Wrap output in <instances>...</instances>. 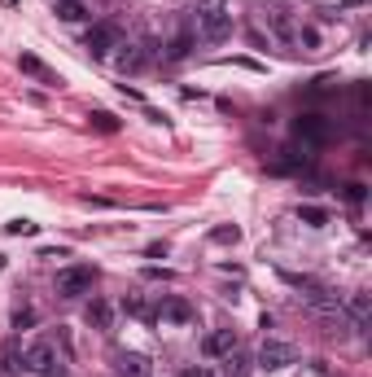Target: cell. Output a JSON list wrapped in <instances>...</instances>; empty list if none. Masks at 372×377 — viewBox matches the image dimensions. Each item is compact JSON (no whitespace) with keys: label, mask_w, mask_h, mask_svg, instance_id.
I'll return each mask as SVG.
<instances>
[{"label":"cell","mask_w":372,"mask_h":377,"mask_svg":"<svg viewBox=\"0 0 372 377\" xmlns=\"http://www.w3.org/2000/svg\"><path fill=\"white\" fill-rule=\"evenodd\" d=\"M57 18L62 22H83L88 18V5H83V0H57Z\"/></svg>","instance_id":"cell-14"},{"label":"cell","mask_w":372,"mask_h":377,"mask_svg":"<svg viewBox=\"0 0 372 377\" xmlns=\"http://www.w3.org/2000/svg\"><path fill=\"white\" fill-rule=\"evenodd\" d=\"M88 119H92V127H97V132H105V136H114V132H118V119H114V114H105V110L88 114Z\"/></svg>","instance_id":"cell-19"},{"label":"cell","mask_w":372,"mask_h":377,"mask_svg":"<svg viewBox=\"0 0 372 377\" xmlns=\"http://www.w3.org/2000/svg\"><path fill=\"white\" fill-rule=\"evenodd\" d=\"M153 321H162V325H188V321H193V303L179 299V294H171V299H162V303H158Z\"/></svg>","instance_id":"cell-6"},{"label":"cell","mask_w":372,"mask_h":377,"mask_svg":"<svg viewBox=\"0 0 372 377\" xmlns=\"http://www.w3.org/2000/svg\"><path fill=\"white\" fill-rule=\"evenodd\" d=\"M27 325H35V312H31V308L14 312V329H27Z\"/></svg>","instance_id":"cell-23"},{"label":"cell","mask_w":372,"mask_h":377,"mask_svg":"<svg viewBox=\"0 0 372 377\" xmlns=\"http://www.w3.org/2000/svg\"><path fill=\"white\" fill-rule=\"evenodd\" d=\"M193 27L206 44H223L232 35V9L228 0H197L193 5Z\"/></svg>","instance_id":"cell-1"},{"label":"cell","mask_w":372,"mask_h":377,"mask_svg":"<svg viewBox=\"0 0 372 377\" xmlns=\"http://www.w3.org/2000/svg\"><path fill=\"white\" fill-rule=\"evenodd\" d=\"M359 5H368V0H338V9H359Z\"/></svg>","instance_id":"cell-25"},{"label":"cell","mask_w":372,"mask_h":377,"mask_svg":"<svg viewBox=\"0 0 372 377\" xmlns=\"http://www.w3.org/2000/svg\"><path fill=\"white\" fill-rule=\"evenodd\" d=\"M149 57H153V44H149V40H140V44H127V49L114 57V66L123 70V75H136V70H145V66H149Z\"/></svg>","instance_id":"cell-7"},{"label":"cell","mask_w":372,"mask_h":377,"mask_svg":"<svg viewBox=\"0 0 372 377\" xmlns=\"http://www.w3.org/2000/svg\"><path fill=\"white\" fill-rule=\"evenodd\" d=\"M22 369L35 373V377L57 373V351H53V343H31L27 351H22Z\"/></svg>","instance_id":"cell-4"},{"label":"cell","mask_w":372,"mask_h":377,"mask_svg":"<svg viewBox=\"0 0 372 377\" xmlns=\"http://www.w3.org/2000/svg\"><path fill=\"white\" fill-rule=\"evenodd\" d=\"M88 321L97 325V329H110V321H114V312H110V303H92L88 308Z\"/></svg>","instance_id":"cell-17"},{"label":"cell","mask_w":372,"mask_h":377,"mask_svg":"<svg viewBox=\"0 0 372 377\" xmlns=\"http://www.w3.org/2000/svg\"><path fill=\"white\" fill-rule=\"evenodd\" d=\"M298 219L311 224V228H324V224H329V211L324 206H298Z\"/></svg>","instance_id":"cell-16"},{"label":"cell","mask_w":372,"mask_h":377,"mask_svg":"<svg viewBox=\"0 0 372 377\" xmlns=\"http://www.w3.org/2000/svg\"><path fill=\"white\" fill-rule=\"evenodd\" d=\"M123 308H127L131 316H140V321H153V308H149V303H140V299H127Z\"/></svg>","instance_id":"cell-20"},{"label":"cell","mask_w":372,"mask_h":377,"mask_svg":"<svg viewBox=\"0 0 372 377\" xmlns=\"http://www.w3.org/2000/svg\"><path fill=\"white\" fill-rule=\"evenodd\" d=\"M92 281H97V272L83 268V263L62 268V272H57V294H62V299H83V294H92Z\"/></svg>","instance_id":"cell-2"},{"label":"cell","mask_w":372,"mask_h":377,"mask_svg":"<svg viewBox=\"0 0 372 377\" xmlns=\"http://www.w3.org/2000/svg\"><path fill=\"white\" fill-rule=\"evenodd\" d=\"M210 241L215 246H232V241H241V228H237V224H223V228L210 233Z\"/></svg>","instance_id":"cell-18"},{"label":"cell","mask_w":372,"mask_h":377,"mask_svg":"<svg viewBox=\"0 0 372 377\" xmlns=\"http://www.w3.org/2000/svg\"><path fill=\"white\" fill-rule=\"evenodd\" d=\"M294 132L303 136V140H311V145H324V140H329V119H320V114H303V119L294 123Z\"/></svg>","instance_id":"cell-9"},{"label":"cell","mask_w":372,"mask_h":377,"mask_svg":"<svg viewBox=\"0 0 372 377\" xmlns=\"http://www.w3.org/2000/svg\"><path fill=\"white\" fill-rule=\"evenodd\" d=\"M259 364H263L267 373H276V369H289V364H298V347H289V343H263Z\"/></svg>","instance_id":"cell-5"},{"label":"cell","mask_w":372,"mask_h":377,"mask_svg":"<svg viewBox=\"0 0 372 377\" xmlns=\"http://www.w3.org/2000/svg\"><path fill=\"white\" fill-rule=\"evenodd\" d=\"M368 316H372V294L368 290H355L351 303H346V321H351V329H364Z\"/></svg>","instance_id":"cell-10"},{"label":"cell","mask_w":372,"mask_h":377,"mask_svg":"<svg viewBox=\"0 0 372 377\" xmlns=\"http://www.w3.org/2000/svg\"><path fill=\"white\" fill-rule=\"evenodd\" d=\"M346 197H351V202L359 206V202H364V184H351V188H346Z\"/></svg>","instance_id":"cell-24"},{"label":"cell","mask_w":372,"mask_h":377,"mask_svg":"<svg viewBox=\"0 0 372 377\" xmlns=\"http://www.w3.org/2000/svg\"><path fill=\"white\" fill-rule=\"evenodd\" d=\"M18 66H22V75H31V79H35V84L62 88V75H57V70H49V66H44L35 53H22V57H18Z\"/></svg>","instance_id":"cell-8"},{"label":"cell","mask_w":372,"mask_h":377,"mask_svg":"<svg viewBox=\"0 0 372 377\" xmlns=\"http://www.w3.org/2000/svg\"><path fill=\"white\" fill-rule=\"evenodd\" d=\"M241 347V338L232 334V329H215V334L206 338V356H215V360H223V356H232V351Z\"/></svg>","instance_id":"cell-11"},{"label":"cell","mask_w":372,"mask_h":377,"mask_svg":"<svg viewBox=\"0 0 372 377\" xmlns=\"http://www.w3.org/2000/svg\"><path fill=\"white\" fill-rule=\"evenodd\" d=\"M9 233H14V237H35V224L31 219H14V224H9Z\"/></svg>","instance_id":"cell-22"},{"label":"cell","mask_w":372,"mask_h":377,"mask_svg":"<svg viewBox=\"0 0 372 377\" xmlns=\"http://www.w3.org/2000/svg\"><path fill=\"white\" fill-rule=\"evenodd\" d=\"M188 377H215L210 369H188Z\"/></svg>","instance_id":"cell-26"},{"label":"cell","mask_w":372,"mask_h":377,"mask_svg":"<svg viewBox=\"0 0 372 377\" xmlns=\"http://www.w3.org/2000/svg\"><path fill=\"white\" fill-rule=\"evenodd\" d=\"M188 49H193V35H175V40H171V49H166V62H184V57H188Z\"/></svg>","instance_id":"cell-15"},{"label":"cell","mask_w":372,"mask_h":377,"mask_svg":"<svg viewBox=\"0 0 372 377\" xmlns=\"http://www.w3.org/2000/svg\"><path fill=\"white\" fill-rule=\"evenodd\" d=\"M153 373V364L145 356H136V351H123L118 356V377H149Z\"/></svg>","instance_id":"cell-12"},{"label":"cell","mask_w":372,"mask_h":377,"mask_svg":"<svg viewBox=\"0 0 372 377\" xmlns=\"http://www.w3.org/2000/svg\"><path fill=\"white\" fill-rule=\"evenodd\" d=\"M114 49H123V31H118L114 22H92V31H88V53H92V57H110Z\"/></svg>","instance_id":"cell-3"},{"label":"cell","mask_w":372,"mask_h":377,"mask_svg":"<svg viewBox=\"0 0 372 377\" xmlns=\"http://www.w3.org/2000/svg\"><path fill=\"white\" fill-rule=\"evenodd\" d=\"M14 369H18V351L5 347V351H0V373H14Z\"/></svg>","instance_id":"cell-21"},{"label":"cell","mask_w":372,"mask_h":377,"mask_svg":"<svg viewBox=\"0 0 372 377\" xmlns=\"http://www.w3.org/2000/svg\"><path fill=\"white\" fill-rule=\"evenodd\" d=\"M250 369H254V364H250V356L241 347H237L232 356H223V377H250Z\"/></svg>","instance_id":"cell-13"},{"label":"cell","mask_w":372,"mask_h":377,"mask_svg":"<svg viewBox=\"0 0 372 377\" xmlns=\"http://www.w3.org/2000/svg\"><path fill=\"white\" fill-rule=\"evenodd\" d=\"M9 5H14V0H9Z\"/></svg>","instance_id":"cell-27"}]
</instances>
